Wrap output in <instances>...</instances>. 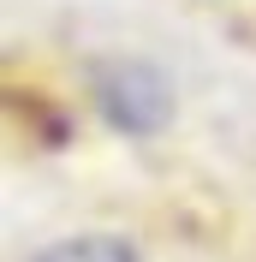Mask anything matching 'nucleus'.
Masks as SVG:
<instances>
[{
	"label": "nucleus",
	"instance_id": "f257e3e1",
	"mask_svg": "<svg viewBox=\"0 0 256 262\" xmlns=\"http://www.w3.org/2000/svg\"><path fill=\"white\" fill-rule=\"evenodd\" d=\"M83 83H90V107L125 137H155L173 119V78L143 54H101L90 60Z\"/></svg>",
	"mask_w": 256,
	"mask_h": 262
},
{
	"label": "nucleus",
	"instance_id": "f03ea898",
	"mask_svg": "<svg viewBox=\"0 0 256 262\" xmlns=\"http://www.w3.org/2000/svg\"><path fill=\"white\" fill-rule=\"evenodd\" d=\"M30 262H143V256L125 232H72V238L42 245Z\"/></svg>",
	"mask_w": 256,
	"mask_h": 262
}]
</instances>
